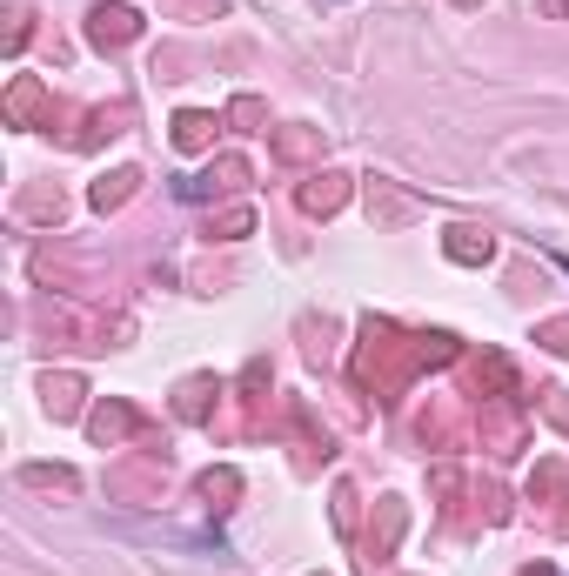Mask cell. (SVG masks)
<instances>
[{
	"label": "cell",
	"mask_w": 569,
	"mask_h": 576,
	"mask_svg": "<svg viewBox=\"0 0 569 576\" xmlns=\"http://www.w3.org/2000/svg\"><path fill=\"white\" fill-rule=\"evenodd\" d=\"M88 34H94V47H128L134 34H141V14H134V7H94Z\"/></svg>",
	"instance_id": "cell-1"
},
{
	"label": "cell",
	"mask_w": 569,
	"mask_h": 576,
	"mask_svg": "<svg viewBox=\"0 0 569 576\" xmlns=\"http://www.w3.org/2000/svg\"><path fill=\"white\" fill-rule=\"evenodd\" d=\"M302 208L308 215H329V208H342V175H315L302 188Z\"/></svg>",
	"instance_id": "cell-2"
},
{
	"label": "cell",
	"mask_w": 569,
	"mask_h": 576,
	"mask_svg": "<svg viewBox=\"0 0 569 576\" xmlns=\"http://www.w3.org/2000/svg\"><path fill=\"white\" fill-rule=\"evenodd\" d=\"M134 181H141L134 168H114L108 181H94V208H121V201L134 195Z\"/></svg>",
	"instance_id": "cell-3"
},
{
	"label": "cell",
	"mask_w": 569,
	"mask_h": 576,
	"mask_svg": "<svg viewBox=\"0 0 569 576\" xmlns=\"http://www.w3.org/2000/svg\"><path fill=\"white\" fill-rule=\"evenodd\" d=\"M175 141L195 155V148H208V141H215V121H208V114H181V121H175Z\"/></svg>",
	"instance_id": "cell-4"
},
{
	"label": "cell",
	"mask_w": 569,
	"mask_h": 576,
	"mask_svg": "<svg viewBox=\"0 0 569 576\" xmlns=\"http://www.w3.org/2000/svg\"><path fill=\"white\" fill-rule=\"evenodd\" d=\"M449 255H456V262H489V235H476V228H456V235H449Z\"/></svg>",
	"instance_id": "cell-5"
},
{
	"label": "cell",
	"mask_w": 569,
	"mask_h": 576,
	"mask_svg": "<svg viewBox=\"0 0 569 576\" xmlns=\"http://www.w3.org/2000/svg\"><path fill=\"white\" fill-rule=\"evenodd\" d=\"M74 396H81L74 376H47V409H54V416H74Z\"/></svg>",
	"instance_id": "cell-6"
},
{
	"label": "cell",
	"mask_w": 569,
	"mask_h": 576,
	"mask_svg": "<svg viewBox=\"0 0 569 576\" xmlns=\"http://www.w3.org/2000/svg\"><path fill=\"white\" fill-rule=\"evenodd\" d=\"M121 429H128V409H101V416H94V436H101V443H114Z\"/></svg>",
	"instance_id": "cell-7"
},
{
	"label": "cell",
	"mask_w": 569,
	"mask_h": 576,
	"mask_svg": "<svg viewBox=\"0 0 569 576\" xmlns=\"http://www.w3.org/2000/svg\"><path fill=\"white\" fill-rule=\"evenodd\" d=\"M543 335H549V349H563V355H569V322H549Z\"/></svg>",
	"instance_id": "cell-8"
}]
</instances>
